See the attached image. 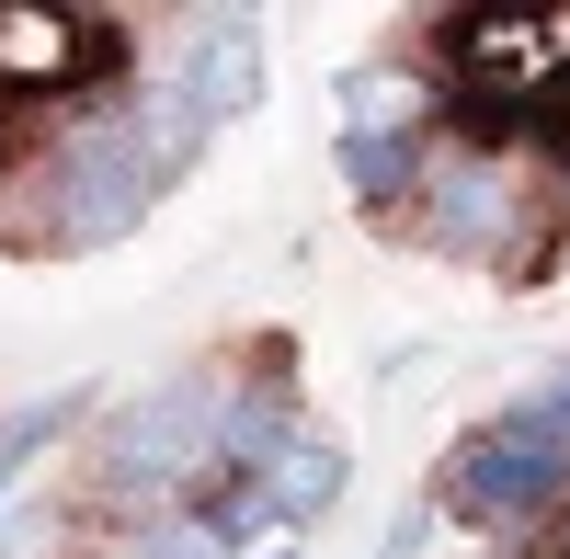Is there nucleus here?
<instances>
[{"label": "nucleus", "mask_w": 570, "mask_h": 559, "mask_svg": "<svg viewBox=\"0 0 570 559\" xmlns=\"http://www.w3.org/2000/svg\"><path fill=\"white\" fill-rule=\"evenodd\" d=\"M149 206H160V183H149V160H137L126 104H91V115H69L58 137H46L35 195H23V241L35 252H115Z\"/></svg>", "instance_id": "f257e3e1"}, {"label": "nucleus", "mask_w": 570, "mask_h": 559, "mask_svg": "<svg viewBox=\"0 0 570 559\" xmlns=\"http://www.w3.org/2000/svg\"><path fill=\"white\" fill-rule=\"evenodd\" d=\"M228 365H183V377L137 389L115 423H104V491L137 514H171L183 491H217V423H228Z\"/></svg>", "instance_id": "f03ea898"}, {"label": "nucleus", "mask_w": 570, "mask_h": 559, "mask_svg": "<svg viewBox=\"0 0 570 559\" xmlns=\"http://www.w3.org/2000/svg\"><path fill=\"white\" fill-rule=\"evenodd\" d=\"M422 502L456 514V526L525 537V526H548L559 502H570V434L548 423L537 400H513V411H491V423H468V434L445 445V469H434Z\"/></svg>", "instance_id": "7ed1b4c3"}, {"label": "nucleus", "mask_w": 570, "mask_h": 559, "mask_svg": "<svg viewBox=\"0 0 570 559\" xmlns=\"http://www.w3.org/2000/svg\"><path fill=\"white\" fill-rule=\"evenodd\" d=\"M513 228H525V171L502 149H434L411 183V241H434L456 263H513Z\"/></svg>", "instance_id": "20e7f679"}, {"label": "nucleus", "mask_w": 570, "mask_h": 559, "mask_svg": "<svg viewBox=\"0 0 570 559\" xmlns=\"http://www.w3.org/2000/svg\"><path fill=\"white\" fill-rule=\"evenodd\" d=\"M160 80H171V91H183V104H195L206 126L252 115V104H263V23H252V12H195Z\"/></svg>", "instance_id": "39448f33"}, {"label": "nucleus", "mask_w": 570, "mask_h": 559, "mask_svg": "<svg viewBox=\"0 0 570 559\" xmlns=\"http://www.w3.org/2000/svg\"><path fill=\"white\" fill-rule=\"evenodd\" d=\"M104 69H115V23L0 0V91H58V80H104Z\"/></svg>", "instance_id": "423d86ee"}, {"label": "nucleus", "mask_w": 570, "mask_h": 559, "mask_svg": "<svg viewBox=\"0 0 570 559\" xmlns=\"http://www.w3.org/2000/svg\"><path fill=\"white\" fill-rule=\"evenodd\" d=\"M240 491H263V514H274V526H320L331 502L354 491V445H343V434H308V423H297V434L274 445V469H263V480H240Z\"/></svg>", "instance_id": "0eeeda50"}, {"label": "nucleus", "mask_w": 570, "mask_h": 559, "mask_svg": "<svg viewBox=\"0 0 570 559\" xmlns=\"http://www.w3.org/2000/svg\"><path fill=\"white\" fill-rule=\"evenodd\" d=\"M285 434H297V389H285V365L263 354V389H252V377L228 389V423H217V480H228V491H240V480H263Z\"/></svg>", "instance_id": "6e6552de"}, {"label": "nucleus", "mask_w": 570, "mask_h": 559, "mask_svg": "<svg viewBox=\"0 0 570 559\" xmlns=\"http://www.w3.org/2000/svg\"><path fill=\"white\" fill-rule=\"evenodd\" d=\"M343 126L354 137H434V80L411 58H365V69H343Z\"/></svg>", "instance_id": "1a4fd4ad"}, {"label": "nucleus", "mask_w": 570, "mask_h": 559, "mask_svg": "<svg viewBox=\"0 0 570 559\" xmlns=\"http://www.w3.org/2000/svg\"><path fill=\"white\" fill-rule=\"evenodd\" d=\"M126 126H137V160H149V183H160V195H171V183L206 160V137H217V126L183 104L171 80H137V91H126Z\"/></svg>", "instance_id": "9d476101"}, {"label": "nucleus", "mask_w": 570, "mask_h": 559, "mask_svg": "<svg viewBox=\"0 0 570 559\" xmlns=\"http://www.w3.org/2000/svg\"><path fill=\"white\" fill-rule=\"evenodd\" d=\"M331 160H343V195L354 206H376V217H389V206H411V183H422V160H434V149H422V137H331Z\"/></svg>", "instance_id": "9b49d317"}, {"label": "nucleus", "mask_w": 570, "mask_h": 559, "mask_svg": "<svg viewBox=\"0 0 570 559\" xmlns=\"http://www.w3.org/2000/svg\"><path fill=\"white\" fill-rule=\"evenodd\" d=\"M115 559H240V548L206 526V502H171V514H137L115 537Z\"/></svg>", "instance_id": "f8f14e48"}, {"label": "nucleus", "mask_w": 570, "mask_h": 559, "mask_svg": "<svg viewBox=\"0 0 570 559\" xmlns=\"http://www.w3.org/2000/svg\"><path fill=\"white\" fill-rule=\"evenodd\" d=\"M422 537H434V502H411V514L389 526V548H376V559H422Z\"/></svg>", "instance_id": "ddd939ff"}, {"label": "nucleus", "mask_w": 570, "mask_h": 559, "mask_svg": "<svg viewBox=\"0 0 570 559\" xmlns=\"http://www.w3.org/2000/svg\"><path fill=\"white\" fill-rule=\"evenodd\" d=\"M537 411H548V423L570 434V365H548V377H537Z\"/></svg>", "instance_id": "4468645a"}, {"label": "nucleus", "mask_w": 570, "mask_h": 559, "mask_svg": "<svg viewBox=\"0 0 570 559\" xmlns=\"http://www.w3.org/2000/svg\"><path fill=\"white\" fill-rule=\"evenodd\" d=\"M559 195H570V183H559Z\"/></svg>", "instance_id": "2eb2a0df"}]
</instances>
